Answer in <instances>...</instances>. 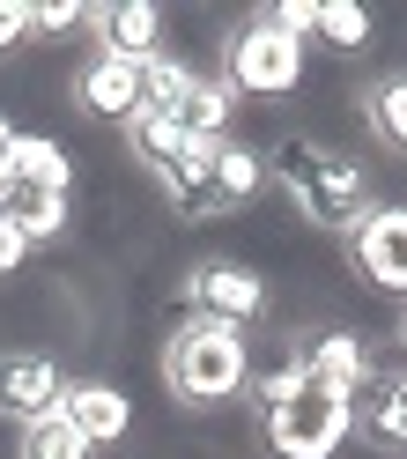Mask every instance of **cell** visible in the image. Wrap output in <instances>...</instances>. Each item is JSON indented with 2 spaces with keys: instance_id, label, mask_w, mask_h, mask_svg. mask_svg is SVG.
<instances>
[{
  "instance_id": "obj_1",
  "label": "cell",
  "mask_w": 407,
  "mask_h": 459,
  "mask_svg": "<svg viewBox=\"0 0 407 459\" xmlns=\"http://www.w3.org/2000/svg\"><path fill=\"white\" fill-rule=\"evenodd\" d=\"M267 186H281L297 200V215L311 230H333V238H348V230L377 208L370 170L356 156H341L333 141H311V134H289V141L267 149Z\"/></svg>"
},
{
  "instance_id": "obj_2",
  "label": "cell",
  "mask_w": 407,
  "mask_h": 459,
  "mask_svg": "<svg viewBox=\"0 0 407 459\" xmlns=\"http://www.w3.org/2000/svg\"><path fill=\"white\" fill-rule=\"evenodd\" d=\"M163 385L178 408H229L252 385V349L238 326L215 319H178V333L163 341Z\"/></svg>"
},
{
  "instance_id": "obj_3",
  "label": "cell",
  "mask_w": 407,
  "mask_h": 459,
  "mask_svg": "<svg viewBox=\"0 0 407 459\" xmlns=\"http://www.w3.org/2000/svg\"><path fill=\"white\" fill-rule=\"evenodd\" d=\"M259 445H267V459H333L348 437H356V415H348V393L304 378L289 400H274V408H259Z\"/></svg>"
},
{
  "instance_id": "obj_4",
  "label": "cell",
  "mask_w": 407,
  "mask_h": 459,
  "mask_svg": "<svg viewBox=\"0 0 407 459\" xmlns=\"http://www.w3.org/2000/svg\"><path fill=\"white\" fill-rule=\"evenodd\" d=\"M222 82L238 97H289L304 82V45L297 38H281V30H267V22H238L229 30V45H222Z\"/></svg>"
},
{
  "instance_id": "obj_5",
  "label": "cell",
  "mask_w": 407,
  "mask_h": 459,
  "mask_svg": "<svg viewBox=\"0 0 407 459\" xmlns=\"http://www.w3.org/2000/svg\"><path fill=\"white\" fill-rule=\"evenodd\" d=\"M178 304H186V319H215V326L245 333L252 319H267V274L238 267V260H193L178 281Z\"/></svg>"
},
{
  "instance_id": "obj_6",
  "label": "cell",
  "mask_w": 407,
  "mask_h": 459,
  "mask_svg": "<svg viewBox=\"0 0 407 459\" xmlns=\"http://www.w3.org/2000/svg\"><path fill=\"white\" fill-rule=\"evenodd\" d=\"M289 356L304 363V378L333 385V393H348V400H356V393L370 385V370H377V349H370L356 326H304L297 341H289Z\"/></svg>"
},
{
  "instance_id": "obj_7",
  "label": "cell",
  "mask_w": 407,
  "mask_h": 459,
  "mask_svg": "<svg viewBox=\"0 0 407 459\" xmlns=\"http://www.w3.org/2000/svg\"><path fill=\"white\" fill-rule=\"evenodd\" d=\"M348 415H356V445H370V452H407V356H377V370H370V385L348 400Z\"/></svg>"
},
{
  "instance_id": "obj_8",
  "label": "cell",
  "mask_w": 407,
  "mask_h": 459,
  "mask_svg": "<svg viewBox=\"0 0 407 459\" xmlns=\"http://www.w3.org/2000/svg\"><path fill=\"white\" fill-rule=\"evenodd\" d=\"M348 260H356V274L370 281V290L385 297H407V208H377L348 230Z\"/></svg>"
},
{
  "instance_id": "obj_9",
  "label": "cell",
  "mask_w": 407,
  "mask_h": 459,
  "mask_svg": "<svg viewBox=\"0 0 407 459\" xmlns=\"http://www.w3.org/2000/svg\"><path fill=\"white\" fill-rule=\"evenodd\" d=\"M67 97H74L82 119H111V126H126L134 111H141V60H111V52H90V60L74 67Z\"/></svg>"
},
{
  "instance_id": "obj_10",
  "label": "cell",
  "mask_w": 407,
  "mask_h": 459,
  "mask_svg": "<svg viewBox=\"0 0 407 459\" xmlns=\"http://www.w3.org/2000/svg\"><path fill=\"white\" fill-rule=\"evenodd\" d=\"M60 393H67V370L38 356V349H0V415L8 422H38L60 408Z\"/></svg>"
},
{
  "instance_id": "obj_11",
  "label": "cell",
  "mask_w": 407,
  "mask_h": 459,
  "mask_svg": "<svg viewBox=\"0 0 407 459\" xmlns=\"http://www.w3.org/2000/svg\"><path fill=\"white\" fill-rule=\"evenodd\" d=\"M90 30H97V52H111V60H149V52H163V8L104 0V8H90Z\"/></svg>"
},
{
  "instance_id": "obj_12",
  "label": "cell",
  "mask_w": 407,
  "mask_h": 459,
  "mask_svg": "<svg viewBox=\"0 0 407 459\" xmlns=\"http://www.w3.org/2000/svg\"><path fill=\"white\" fill-rule=\"evenodd\" d=\"M60 415H67L90 445H119V437H126V422H134V400H126L119 385H104V378H67Z\"/></svg>"
},
{
  "instance_id": "obj_13",
  "label": "cell",
  "mask_w": 407,
  "mask_h": 459,
  "mask_svg": "<svg viewBox=\"0 0 407 459\" xmlns=\"http://www.w3.org/2000/svg\"><path fill=\"white\" fill-rule=\"evenodd\" d=\"M119 134H126V156H134L141 170H149L156 186H163L170 170H178V163L193 156V141H186V126L170 119V111H149V104H141V111H134V119H126Z\"/></svg>"
},
{
  "instance_id": "obj_14",
  "label": "cell",
  "mask_w": 407,
  "mask_h": 459,
  "mask_svg": "<svg viewBox=\"0 0 407 459\" xmlns=\"http://www.w3.org/2000/svg\"><path fill=\"white\" fill-rule=\"evenodd\" d=\"M67 215H74L67 193H38V186H8V193H0V222H8L30 252L38 245H60L67 238Z\"/></svg>"
},
{
  "instance_id": "obj_15",
  "label": "cell",
  "mask_w": 407,
  "mask_h": 459,
  "mask_svg": "<svg viewBox=\"0 0 407 459\" xmlns=\"http://www.w3.org/2000/svg\"><path fill=\"white\" fill-rule=\"evenodd\" d=\"M170 119L186 126V141L222 149V141H229V119H238V90H229L222 74H193V90H186V104L170 111Z\"/></svg>"
},
{
  "instance_id": "obj_16",
  "label": "cell",
  "mask_w": 407,
  "mask_h": 459,
  "mask_svg": "<svg viewBox=\"0 0 407 459\" xmlns=\"http://www.w3.org/2000/svg\"><path fill=\"white\" fill-rule=\"evenodd\" d=\"M363 119L393 156H407V67H385L363 82Z\"/></svg>"
},
{
  "instance_id": "obj_17",
  "label": "cell",
  "mask_w": 407,
  "mask_h": 459,
  "mask_svg": "<svg viewBox=\"0 0 407 459\" xmlns=\"http://www.w3.org/2000/svg\"><path fill=\"white\" fill-rule=\"evenodd\" d=\"M208 178H215V200H222V215H229V208H252V200L267 193V156H259V149H245V141H222Z\"/></svg>"
},
{
  "instance_id": "obj_18",
  "label": "cell",
  "mask_w": 407,
  "mask_h": 459,
  "mask_svg": "<svg viewBox=\"0 0 407 459\" xmlns=\"http://www.w3.org/2000/svg\"><path fill=\"white\" fill-rule=\"evenodd\" d=\"M74 178V163L60 141H45V134H22L15 141V156H8V186H38V193H67Z\"/></svg>"
},
{
  "instance_id": "obj_19",
  "label": "cell",
  "mask_w": 407,
  "mask_h": 459,
  "mask_svg": "<svg viewBox=\"0 0 407 459\" xmlns=\"http://www.w3.org/2000/svg\"><path fill=\"white\" fill-rule=\"evenodd\" d=\"M22 459H97V445L82 437L60 408H52V415H38V422H22Z\"/></svg>"
},
{
  "instance_id": "obj_20",
  "label": "cell",
  "mask_w": 407,
  "mask_h": 459,
  "mask_svg": "<svg viewBox=\"0 0 407 459\" xmlns=\"http://www.w3.org/2000/svg\"><path fill=\"white\" fill-rule=\"evenodd\" d=\"M186 90H193V67L178 52H149V60H141V104L149 111H178Z\"/></svg>"
},
{
  "instance_id": "obj_21",
  "label": "cell",
  "mask_w": 407,
  "mask_h": 459,
  "mask_svg": "<svg viewBox=\"0 0 407 459\" xmlns=\"http://www.w3.org/2000/svg\"><path fill=\"white\" fill-rule=\"evenodd\" d=\"M370 8H356V0H318V38L326 45H341V52H363L370 45Z\"/></svg>"
},
{
  "instance_id": "obj_22",
  "label": "cell",
  "mask_w": 407,
  "mask_h": 459,
  "mask_svg": "<svg viewBox=\"0 0 407 459\" xmlns=\"http://www.w3.org/2000/svg\"><path fill=\"white\" fill-rule=\"evenodd\" d=\"M259 22H267V30H281V38H311L318 30V0H274V8H259Z\"/></svg>"
},
{
  "instance_id": "obj_23",
  "label": "cell",
  "mask_w": 407,
  "mask_h": 459,
  "mask_svg": "<svg viewBox=\"0 0 407 459\" xmlns=\"http://www.w3.org/2000/svg\"><path fill=\"white\" fill-rule=\"evenodd\" d=\"M82 22H90L82 0H38V8H30V30L38 38H67V30H82Z\"/></svg>"
},
{
  "instance_id": "obj_24",
  "label": "cell",
  "mask_w": 407,
  "mask_h": 459,
  "mask_svg": "<svg viewBox=\"0 0 407 459\" xmlns=\"http://www.w3.org/2000/svg\"><path fill=\"white\" fill-rule=\"evenodd\" d=\"M30 38V0H0V52H15Z\"/></svg>"
},
{
  "instance_id": "obj_25",
  "label": "cell",
  "mask_w": 407,
  "mask_h": 459,
  "mask_svg": "<svg viewBox=\"0 0 407 459\" xmlns=\"http://www.w3.org/2000/svg\"><path fill=\"white\" fill-rule=\"evenodd\" d=\"M22 260H30V245H22V238H15V230H8V222H0V281H8V274H15Z\"/></svg>"
},
{
  "instance_id": "obj_26",
  "label": "cell",
  "mask_w": 407,
  "mask_h": 459,
  "mask_svg": "<svg viewBox=\"0 0 407 459\" xmlns=\"http://www.w3.org/2000/svg\"><path fill=\"white\" fill-rule=\"evenodd\" d=\"M400 356H407V304H400Z\"/></svg>"
}]
</instances>
